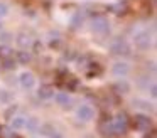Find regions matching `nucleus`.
Listing matches in <instances>:
<instances>
[{
    "mask_svg": "<svg viewBox=\"0 0 157 138\" xmlns=\"http://www.w3.org/2000/svg\"><path fill=\"white\" fill-rule=\"evenodd\" d=\"M52 101H54V104L58 108L66 110V108H69L73 104V96L69 93H66V91H56L54 96H52Z\"/></svg>",
    "mask_w": 157,
    "mask_h": 138,
    "instance_id": "obj_7",
    "label": "nucleus"
},
{
    "mask_svg": "<svg viewBox=\"0 0 157 138\" xmlns=\"http://www.w3.org/2000/svg\"><path fill=\"white\" fill-rule=\"evenodd\" d=\"M130 42L127 39H122V37H118V39H113V42L110 44V49H112L113 54H127L130 50Z\"/></svg>",
    "mask_w": 157,
    "mask_h": 138,
    "instance_id": "obj_9",
    "label": "nucleus"
},
{
    "mask_svg": "<svg viewBox=\"0 0 157 138\" xmlns=\"http://www.w3.org/2000/svg\"><path fill=\"white\" fill-rule=\"evenodd\" d=\"M41 123H42L41 118L36 116V114H32V116H27V121H25V128H24V131H27V133H31V135L37 133L39 126H41Z\"/></svg>",
    "mask_w": 157,
    "mask_h": 138,
    "instance_id": "obj_12",
    "label": "nucleus"
},
{
    "mask_svg": "<svg viewBox=\"0 0 157 138\" xmlns=\"http://www.w3.org/2000/svg\"><path fill=\"white\" fill-rule=\"evenodd\" d=\"M49 138H63V135L59 133V131H54V133H52V135H51V136H49Z\"/></svg>",
    "mask_w": 157,
    "mask_h": 138,
    "instance_id": "obj_20",
    "label": "nucleus"
},
{
    "mask_svg": "<svg viewBox=\"0 0 157 138\" xmlns=\"http://www.w3.org/2000/svg\"><path fill=\"white\" fill-rule=\"evenodd\" d=\"M12 40H14V35H12L10 32H7V30H2V32H0V44H2V46H9Z\"/></svg>",
    "mask_w": 157,
    "mask_h": 138,
    "instance_id": "obj_19",
    "label": "nucleus"
},
{
    "mask_svg": "<svg viewBox=\"0 0 157 138\" xmlns=\"http://www.w3.org/2000/svg\"><path fill=\"white\" fill-rule=\"evenodd\" d=\"M132 89V84L128 83V79H117L115 83V91L120 94H128Z\"/></svg>",
    "mask_w": 157,
    "mask_h": 138,
    "instance_id": "obj_13",
    "label": "nucleus"
},
{
    "mask_svg": "<svg viewBox=\"0 0 157 138\" xmlns=\"http://www.w3.org/2000/svg\"><path fill=\"white\" fill-rule=\"evenodd\" d=\"M14 99V94L7 89H0V104H10Z\"/></svg>",
    "mask_w": 157,
    "mask_h": 138,
    "instance_id": "obj_17",
    "label": "nucleus"
},
{
    "mask_svg": "<svg viewBox=\"0 0 157 138\" xmlns=\"http://www.w3.org/2000/svg\"><path fill=\"white\" fill-rule=\"evenodd\" d=\"M17 83H19V86H21L24 91H36V88L39 86L37 76H36V73H34V71H31V69L19 71Z\"/></svg>",
    "mask_w": 157,
    "mask_h": 138,
    "instance_id": "obj_3",
    "label": "nucleus"
},
{
    "mask_svg": "<svg viewBox=\"0 0 157 138\" xmlns=\"http://www.w3.org/2000/svg\"><path fill=\"white\" fill-rule=\"evenodd\" d=\"M132 104H133V110H137L139 113H144V114H149L150 111H154V103L149 101V98H133L132 99Z\"/></svg>",
    "mask_w": 157,
    "mask_h": 138,
    "instance_id": "obj_6",
    "label": "nucleus"
},
{
    "mask_svg": "<svg viewBox=\"0 0 157 138\" xmlns=\"http://www.w3.org/2000/svg\"><path fill=\"white\" fill-rule=\"evenodd\" d=\"M25 121H27V116H24V114H21V113H15V114H12V116H10L9 125H10V128L14 131H24Z\"/></svg>",
    "mask_w": 157,
    "mask_h": 138,
    "instance_id": "obj_10",
    "label": "nucleus"
},
{
    "mask_svg": "<svg viewBox=\"0 0 157 138\" xmlns=\"http://www.w3.org/2000/svg\"><path fill=\"white\" fill-rule=\"evenodd\" d=\"M69 22H71L73 27H79L83 22H85V17H83L81 12H75V13L71 15V20H69Z\"/></svg>",
    "mask_w": 157,
    "mask_h": 138,
    "instance_id": "obj_18",
    "label": "nucleus"
},
{
    "mask_svg": "<svg viewBox=\"0 0 157 138\" xmlns=\"http://www.w3.org/2000/svg\"><path fill=\"white\" fill-rule=\"evenodd\" d=\"M75 116H76V120H79L81 123H91L96 118V108L90 103H81V104L76 106Z\"/></svg>",
    "mask_w": 157,
    "mask_h": 138,
    "instance_id": "obj_4",
    "label": "nucleus"
},
{
    "mask_svg": "<svg viewBox=\"0 0 157 138\" xmlns=\"http://www.w3.org/2000/svg\"><path fill=\"white\" fill-rule=\"evenodd\" d=\"M130 46L133 49L140 50V52H147L149 49H152L154 46V32L152 29H149L147 25H139L132 30L128 39Z\"/></svg>",
    "mask_w": 157,
    "mask_h": 138,
    "instance_id": "obj_1",
    "label": "nucleus"
},
{
    "mask_svg": "<svg viewBox=\"0 0 157 138\" xmlns=\"http://www.w3.org/2000/svg\"><path fill=\"white\" fill-rule=\"evenodd\" d=\"M132 62L125 57H118L110 64V74H112L115 79H127V77L132 74Z\"/></svg>",
    "mask_w": 157,
    "mask_h": 138,
    "instance_id": "obj_2",
    "label": "nucleus"
},
{
    "mask_svg": "<svg viewBox=\"0 0 157 138\" xmlns=\"http://www.w3.org/2000/svg\"><path fill=\"white\" fill-rule=\"evenodd\" d=\"M10 12H12L10 3H9L7 0H0V20L7 19V17L10 15Z\"/></svg>",
    "mask_w": 157,
    "mask_h": 138,
    "instance_id": "obj_15",
    "label": "nucleus"
},
{
    "mask_svg": "<svg viewBox=\"0 0 157 138\" xmlns=\"http://www.w3.org/2000/svg\"><path fill=\"white\" fill-rule=\"evenodd\" d=\"M14 42H15V46H17L19 49H31V47L34 46V39H32V35L29 32H25V30L15 34Z\"/></svg>",
    "mask_w": 157,
    "mask_h": 138,
    "instance_id": "obj_8",
    "label": "nucleus"
},
{
    "mask_svg": "<svg viewBox=\"0 0 157 138\" xmlns=\"http://www.w3.org/2000/svg\"><path fill=\"white\" fill-rule=\"evenodd\" d=\"M32 138H36V136H32Z\"/></svg>",
    "mask_w": 157,
    "mask_h": 138,
    "instance_id": "obj_21",
    "label": "nucleus"
},
{
    "mask_svg": "<svg viewBox=\"0 0 157 138\" xmlns=\"http://www.w3.org/2000/svg\"><path fill=\"white\" fill-rule=\"evenodd\" d=\"M90 29H91L93 34H96V35H105V34L110 32V29H112V24H110V20L106 19V17H95V19H91V22H90Z\"/></svg>",
    "mask_w": 157,
    "mask_h": 138,
    "instance_id": "obj_5",
    "label": "nucleus"
},
{
    "mask_svg": "<svg viewBox=\"0 0 157 138\" xmlns=\"http://www.w3.org/2000/svg\"><path fill=\"white\" fill-rule=\"evenodd\" d=\"M36 89H37L39 99H42V101H51L52 96H54V93H56V89H54L52 86H49V84H42V86H37Z\"/></svg>",
    "mask_w": 157,
    "mask_h": 138,
    "instance_id": "obj_11",
    "label": "nucleus"
},
{
    "mask_svg": "<svg viewBox=\"0 0 157 138\" xmlns=\"http://www.w3.org/2000/svg\"><path fill=\"white\" fill-rule=\"evenodd\" d=\"M17 59H19V62L27 64V62H31V61H32V54L29 52L27 49H19V52H17Z\"/></svg>",
    "mask_w": 157,
    "mask_h": 138,
    "instance_id": "obj_16",
    "label": "nucleus"
},
{
    "mask_svg": "<svg viewBox=\"0 0 157 138\" xmlns=\"http://www.w3.org/2000/svg\"><path fill=\"white\" fill-rule=\"evenodd\" d=\"M113 128H115L117 131L125 130V128H127V118H125V114H123V113H118V114H117L115 121H113Z\"/></svg>",
    "mask_w": 157,
    "mask_h": 138,
    "instance_id": "obj_14",
    "label": "nucleus"
}]
</instances>
